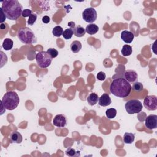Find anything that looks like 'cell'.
Wrapping results in <instances>:
<instances>
[{"instance_id":"30bf717a","label":"cell","mask_w":157,"mask_h":157,"mask_svg":"<svg viewBox=\"0 0 157 157\" xmlns=\"http://www.w3.org/2000/svg\"><path fill=\"white\" fill-rule=\"evenodd\" d=\"M67 118L63 114L56 115L53 120V125L58 128H64L67 125Z\"/></svg>"},{"instance_id":"8992f818","label":"cell","mask_w":157,"mask_h":157,"mask_svg":"<svg viewBox=\"0 0 157 157\" xmlns=\"http://www.w3.org/2000/svg\"><path fill=\"white\" fill-rule=\"evenodd\" d=\"M125 108L128 114H139L142 109V104L138 100H131L126 103Z\"/></svg>"},{"instance_id":"ba28073f","label":"cell","mask_w":157,"mask_h":157,"mask_svg":"<svg viewBox=\"0 0 157 157\" xmlns=\"http://www.w3.org/2000/svg\"><path fill=\"white\" fill-rule=\"evenodd\" d=\"M144 106L148 111H155L157 108V97L155 95H149L145 98Z\"/></svg>"},{"instance_id":"f1b7e54d","label":"cell","mask_w":157,"mask_h":157,"mask_svg":"<svg viewBox=\"0 0 157 157\" xmlns=\"http://www.w3.org/2000/svg\"><path fill=\"white\" fill-rule=\"evenodd\" d=\"M31 14H32V11H31V10L30 9H24L22 12V16L23 17H29Z\"/></svg>"},{"instance_id":"6da1fadb","label":"cell","mask_w":157,"mask_h":157,"mask_svg":"<svg viewBox=\"0 0 157 157\" xmlns=\"http://www.w3.org/2000/svg\"><path fill=\"white\" fill-rule=\"evenodd\" d=\"M109 90L114 96L125 98L130 95L132 87L130 82L124 78L118 77L112 80L109 87Z\"/></svg>"},{"instance_id":"ffe728a7","label":"cell","mask_w":157,"mask_h":157,"mask_svg":"<svg viewBox=\"0 0 157 157\" xmlns=\"http://www.w3.org/2000/svg\"><path fill=\"white\" fill-rule=\"evenodd\" d=\"M121 52L122 55L124 56H130L132 54V52H133L132 47H131V46L127 45V44L124 45L122 47Z\"/></svg>"},{"instance_id":"603a6c76","label":"cell","mask_w":157,"mask_h":157,"mask_svg":"<svg viewBox=\"0 0 157 157\" xmlns=\"http://www.w3.org/2000/svg\"><path fill=\"white\" fill-rule=\"evenodd\" d=\"M74 35V31L71 28H68L66 29L63 33V36L65 39H70L73 37Z\"/></svg>"},{"instance_id":"2e32d148","label":"cell","mask_w":157,"mask_h":157,"mask_svg":"<svg viewBox=\"0 0 157 157\" xmlns=\"http://www.w3.org/2000/svg\"><path fill=\"white\" fill-rule=\"evenodd\" d=\"M98 95L97 93H90L87 98V102L90 106H95L98 102Z\"/></svg>"},{"instance_id":"3957f363","label":"cell","mask_w":157,"mask_h":157,"mask_svg":"<svg viewBox=\"0 0 157 157\" xmlns=\"http://www.w3.org/2000/svg\"><path fill=\"white\" fill-rule=\"evenodd\" d=\"M19 103L20 98L18 94L13 91L6 92L2 100V105L5 109L9 111H12L16 109Z\"/></svg>"},{"instance_id":"f546056e","label":"cell","mask_w":157,"mask_h":157,"mask_svg":"<svg viewBox=\"0 0 157 157\" xmlns=\"http://www.w3.org/2000/svg\"><path fill=\"white\" fill-rule=\"evenodd\" d=\"M97 77V79H98L99 80H100V81H103V80H105L106 77V74H105L104 72L101 71V72H100V73H98Z\"/></svg>"},{"instance_id":"484cf974","label":"cell","mask_w":157,"mask_h":157,"mask_svg":"<svg viewBox=\"0 0 157 157\" xmlns=\"http://www.w3.org/2000/svg\"><path fill=\"white\" fill-rule=\"evenodd\" d=\"M132 89L135 91H136L137 93H139L144 90V86L142 83H141L139 82H134V84L133 85Z\"/></svg>"},{"instance_id":"52a82bcc","label":"cell","mask_w":157,"mask_h":157,"mask_svg":"<svg viewBox=\"0 0 157 157\" xmlns=\"http://www.w3.org/2000/svg\"><path fill=\"white\" fill-rule=\"evenodd\" d=\"M82 18L86 22L92 23L97 19V12L95 8H88L83 11Z\"/></svg>"},{"instance_id":"5b68a950","label":"cell","mask_w":157,"mask_h":157,"mask_svg":"<svg viewBox=\"0 0 157 157\" xmlns=\"http://www.w3.org/2000/svg\"><path fill=\"white\" fill-rule=\"evenodd\" d=\"M36 60L38 65L41 68L49 67L52 61V57L46 51H41L36 55Z\"/></svg>"},{"instance_id":"4dcf8cb0","label":"cell","mask_w":157,"mask_h":157,"mask_svg":"<svg viewBox=\"0 0 157 157\" xmlns=\"http://www.w3.org/2000/svg\"><path fill=\"white\" fill-rule=\"evenodd\" d=\"M0 11H1V13H2V17H1V23H3L4 22L5 20H6V17L2 9V8H0Z\"/></svg>"},{"instance_id":"d4e9b609","label":"cell","mask_w":157,"mask_h":157,"mask_svg":"<svg viewBox=\"0 0 157 157\" xmlns=\"http://www.w3.org/2000/svg\"><path fill=\"white\" fill-rule=\"evenodd\" d=\"M106 115L109 119H112L117 115V110L114 108H110L106 110Z\"/></svg>"},{"instance_id":"ac0fdd59","label":"cell","mask_w":157,"mask_h":157,"mask_svg":"<svg viewBox=\"0 0 157 157\" xmlns=\"http://www.w3.org/2000/svg\"><path fill=\"white\" fill-rule=\"evenodd\" d=\"M82 46L80 41H73L70 46L71 50L73 53H78L82 49Z\"/></svg>"},{"instance_id":"7402d4cb","label":"cell","mask_w":157,"mask_h":157,"mask_svg":"<svg viewBox=\"0 0 157 157\" xmlns=\"http://www.w3.org/2000/svg\"><path fill=\"white\" fill-rule=\"evenodd\" d=\"M63 33V29L60 26H56L52 30V34L55 37H60Z\"/></svg>"},{"instance_id":"83f0119b","label":"cell","mask_w":157,"mask_h":157,"mask_svg":"<svg viewBox=\"0 0 157 157\" xmlns=\"http://www.w3.org/2000/svg\"><path fill=\"white\" fill-rule=\"evenodd\" d=\"M47 52L48 53V54L52 57V58H56L58 55V50H56L55 49H53V48H50L47 50Z\"/></svg>"},{"instance_id":"e0dca14e","label":"cell","mask_w":157,"mask_h":157,"mask_svg":"<svg viewBox=\"0 0 157 157\" xmlns=\"http://www.w3.org/2000/svg\"><path fill=\"white\" fill-rule=\"evenodd\" d=\"M73 31H74V35L76 36L79 37V38L84 36L85 35V33H86L85 29H84V27H82L80 25H78V26H76L73 29Z\"/></svg>"},{"instance_id":"8fae6325","label":"cell","mask_w":157,"mask_h":157,"mask_svg":"<svg viewBox=\"0 0 157 157\" xmlns=\"http://www.w3.org/2000/svg\"><path fill=\"white\" fill-rule=\"evenodd\" d=\"M124 79L128 82L134 83L138 80V75L136 72L132 70H127L124 73Z\"/></svg>"},{"instance_id":"1f68e13d","label":"cell","mask_w":157,"mask_h":157,"mask_svg":"<svg viewBox=\"0 0 157 157\" xmlns=\"http://www.w3.org/2000/svg\"><path fill=\"white\" fill-rule=\"evenodd\" d=\"M42 21L44 23H49L50 22V17L49 16L46 15V16H44L43 17Z\"/></svg>"},{"instance_id":"9c48e42d","label":"cell","mask_w":157,"mask_h":157,"mask_svg":"<svg viewBox=\"0 0 157 157\" xmlns=\"http://www.w3.org/2000/svg\"><path fill=\"white\" fill-rule=\"evenodd\" d=\"M145 125L149 130L156 129L157 127V115L152 114L147 116L145 118Z\"/></svg>"},{"instance_id":"4316f807","label":"cell","mask_w":157,"mask_h":157,"mask_svg":"<svg viewBox=\"0 0 157 157\" xmlns=\"http://www.w3.org/2000/svg\"><path fill=\"white\" fill-rule=\"evenodd\" d=\"M36 20H37V14H32L29 17V19L28 20L27 23L29 25H33L34 23L36 22Z\"/></svg>"},{"instance_id":"cb8c5ba5","label":"cell","mask_w":157,"mask_h":157,"mask_svg":"<svg viewBox=\"0 0 157 157\" xmlns=\"http://www.w3.org/2000/svg\"><path fill=\"white\" fill-rule=\"evenodd\" d=\"M66 155L68 156H80V153L79 151H76L75 149L73 148H68L66 152Z\"/></svg>"},{"instance_id":"d6a6232c","label":"cell","mask_w":157,"mask_h":157,"mask_svg":"<svg viewBox=\"0 0 157 157\" xmlns=\"http://www.w3.org/2000/svg\"><path fill=\"white\" fill-rule=\"evenodd\" d=\"M68 25L70 27V28H71V29H73L76 27V24H75V23L73 22H69V23H68Z\"/></svg>"},{"instance_id":"4fadbf2b","label":"cell","mask_w":157,"mask_h":157,"mask_svg":"<svg viewBox=\"0 0 157 157\" xmlns=\"http://www.w3.org/2000/svg\"><path fill=\"white\" fill-rule=\"evenodd\" d=\"M112 103V100L109 95L107 93H104L98 100V104L103 107H106L109 106Z\"/></svg>"},{"instance_id":"7a4b0ae2","label":"cell","mask_w":157,"mask_h":157,"mask_svg":"<svg viewBox=\"0 0 157 157\" xmlns=\"http://www.w3.org/2000/svg\"><path fill=\"white\" fill-rule=\"evenodd\" d=\"M2 3V8L9 20H16L22 16L23 7L17 0H6Z\"/></svg>"},{"instance_id":"9a60e30c","label":"cell","mask_w":157,"mask_h":157,"mask_svg":"<svg viewBox=\"0 0 157 157\" xmlns=\"http://www.w3.org/2000/svg\"><path fill=\"white\" fill-rule=\"evenodd\" d=\"M86 32L90 35H93L97 33L99 31V27L94 23L88 25L85 28Z\"/></svg>"},{"instance_id":"d6986e66","label":"cell","mask_w":157,"mask_h":157,"mask_svg":"<svg viewBox=\"0 0 157 157\" xmlns=\"http://www.w3.org/2000/svg\"><path fill=\"white\" fill-rule=\"evenodd\" d=\"M135 139V136L133 133H125L123 136V141L125 144H132Z\"/></svg>"},{"instance_id":"5bb4252c","label":"cell","mask_w":157,"mask_h":157,"mask_svg":"<svg viewBox=\"0 0 157 157\" xmlns=\"http://www.w3.org/2000/svg\"><path fill=\"white\" fill-rule=\"evenodd\" d=\"M10 139L12 142L20 144L22 142L23 138L22 135L18 131H13L10 135Z\"/></svg>"},{"instance_id":"44dd1931","label":"cell","mask_w":157,"mask_h":157,"mask_svg":"<svg viewBox=\"0 0 157 157\" xmlns=\"http://www.w3.org/2000/svg\"><path fill=\"white\" fill-rule=\"evenodd\" d=\"M14 46V42L11 39L9 38H6L3 43V49L6 50H10L12 49Z\"/></svg>"},{"instance_id":"277c9868","label":"cell","mask_w":157,"mask_h":157,"mask_svg":"<svg viewBox=\"0 0 157 157\" xmlns=\"http://www.w3.org/2000/svg\"><path fill=\"white\" fill-rule=\"evenodd\" d=\"M17 37L25 44H31L36 41V38L33 31L28 27L20 28L17 31Z\"/></svg>"},{"instance_id":"7c38bea8","label":"cell","mask_w":157,"mask_h":157,"mask_svg":"<svg viewBox=\"0 0 157 157\" xmlns=\"http://www.w3.org/2000/svg\"><path fill=\"white\" fill-rule=\"evenodd\" d=\"M135 38V35L131 31L124 30L121 33V39L123 42L127 44H130L133 42Z\"/></svg>"}]
</instances>
